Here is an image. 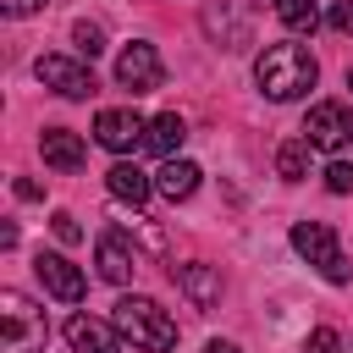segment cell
<instances>
[{
    "label": "cell",
    "instance_id": "obj_8",
    "mask_svg": "<svg viewBox=\"0 0 353 353\" xmlns=\"http://www.w3.org/2000/svg\"><path fill=\"white\" fill-rule=\"evenodd\" d=\"M143 132H149V121H143L138 110H99V116H94V138H99L110 154L138 149V143H143Z\"/></svg>",
    "mask_w": 353,
    "mask_h": 353
},
{
    "label": "cell",
    "instance_id": "obj_21",
    "mask_svg": "<svg viewBox=\"0 0 353 353\" xmlns=\"http://www.w3.org/2000/svg\"><path fill=\"white\" fill-rule=\"evenodd\" d=\"M72 44H77V55L94 61V55L105 50V28H99V22H72Z\"/></svg>",
    "mask_w": 353,
    "mask_h": 353
},
{
    "label": "cell",
    "instance_id": "obj_29",
    "mask_svg": "<svg viewBox=\"0 0 353 353\" xmlns=\"http://www.w3.org/2000/svg\"><path fill=\"white\" fill-rule=\"evenodd\" d=\"M347 88H353V66H347Z\"/></svg>",
    "mask_w": 353,
    "mask_h": 353
},
{
    "label": "cell",
    "instance_id": "obj_13",
    "mask_svg": "<svg viewBox=\"0 0 353 353\" xmlns=\"http://www.w3.org/2000/svg\"><path fill=\"white\" fill-rule=\"evenodd\" d=\"M39 154H44V165H55V171H77V165L88 160V149H83V138H77L72 127H44V132H39Z\"/></svg>",
    "mask_w": 353,
    "mask_h": 353
},
{
    "label": "cell",
    "instance_id": "obj_1",
    "mask_svg": "<svg viewBox=\"0 0 353 353\" xmlns=\"http://www.w3.org/2000/svg\"><path fill=\"white\" fill-rule=\"evenodd\" d=\"M254 83H259L265 99L287 105V99H303L320 83V66H314V55L303 44H265L254 55Z\"/></svg>",
    "mask_w": 353,
    "mask_h": 353
},
{
    "label": "cell",
    "instance_id": "obj_7",
    "mask_svg": "<svg viewBox=\"0 0 353 353\" xmlns=\"http://www.w3.org/2000/svg\"><path fill=\"white\" fill-rule=\"evenodd\" d=\"M116 83H121L127 94H149V88H160V55H154V44L132 39V44L116 55Z\"/></svg>",
    "mask_w": 353,
    "mask_h": 353
},
{
    "label": "cell",
    "instance_id": "obj_11",
    "mask_svg": "<svg viewBox=\"0 0 353 353\" xmlns=\"http://www.w3.org/2000/svg\"><path fill=\"white\" fill-rule=\"evenodd\" d=\"M33 270H39L44 292H55L61 303H77V298H83V287H88V281H83V270H77L66 254H39V259H33Z\"/></svg>",
    "mask_w": 353,
    "mask_h": 353
},
{
    "label": "cell",
    "instance_id": "obj_3",
    "mask_svg": "<svg viewBox=\"0 0 353 353\" xmlns=\"http://www.w3.org/2000/svg\"><path fill=\"white\" fill-rule=\"evenodd\" d=\"M44 336H50L44 309H39L28 292L6 287V292H0V353H39Z\"/></svg>",
    "mask_w": 353,
    "mask_h": 353
},
{
    "label": "cell",
    "instance_id": "obj_28",
    "mask_svg": "<svg viewBox=\"0 0 353 353\" xmlns=\"http://www.w3.org/2000/svg\"><path fill=\"white\" fill-rule=\"evenodd\" d=\"M204 353H237V347H232V342H210Z\"/></svg>",
    "mask_w": 353,
    "mask_h": 353
},
{
    "label": "cell",
    "instance_id": "obj_19",
    "mask_svg": "<svg viewBox=\"0 0 353 353\" xmlns=\"http://www.w3.org/2000/svg\"><path fill=\"white\" fill-rule=\"evenodd\" d=\"M270 6H276V17H281L287 28H298V33H314V28H320L314 0H270Z\"/></svg>",
    "mask_w": 353,
    "mask_h": 353
},
{
    "label": "cell",
    "instance_id": "obj_2",
    "mask_svg": "<svg viewBox=\"0 0 353 353\" xmlns=\"http://www.w3.org/2000/svg\"><path fill=\"white\" fill-rule=\"evenodd\" d=\"M110 320H116V331H121L132 347H143V353H165V347H176V320H171L154 298L127 292V298L110 309Z\"/></svg>",
    "mask_w": 353,
    "mask_h": 353
},
{
    "label": "cell",
    "instance_id": "obj_22",
    "mask_svg": "<svg viewBox=\"0 0 353 353\" xmlns=\"http://www.w3.org/2000/svg\"><path fill=\"white\" fill-rule=\"evenodd\" d=\"M303 353H342V336H336L331 325H320V331L303 336Z\"/></svg>",
    "mask_w": 353,
    "mask_h": 353
},
{
    "label": "cell",
    "instance_id": "obj_10",
    "mask_svg": "<svg viewBox=\"0 0 353 353\" xmlns=\"http://www.w3.org/2000/svg\"><path fill=\"white\" fill-rule=\"evenodd\" d=\"M66 342H72V353H121V331H116V320H94V314H72L66 320Z\"/></svg>",
    "mask_w": 353,
    "mask_h": 353
},
{
    "label": "cell",
    "instance_id": "obj_20",
    "mask_svg": "<svg viewBox=\"0 0 353 353\" xmlns=\"http://www.w3.org/2000/svg\"><path fill=\"white\" fill-rule=\"evenodd\" d=\"M121 232H127V237H138L149 254H165V232L154 226V215H127V221H121Z\"/></svg>",
    "mask_w": 353,
    "mask_h": 353
},
{
    "label": "cell",
    "instance_id": "obj_27",
    "mask_svg": "<svg viewBox=\"0 0 353 353\" xmlns=\"http://www.w3.org/2000/svg\"><path fill=\"white\" fill-rule=\"evenodd\" d=\"M11 188H17V199H39V182H28V176H17Z\"/></svg>",
    "mask_w": 353,
    "mask_h": 353
},
{
    "label": "cell",
    "instance_id": "obj_4",
    "mask_svg": "<svg viewBox=\"0 0 353 353\" xmlns=\"http://www.w3.org/2000/svg\"><path fill=\"white\" fill-rule=\"evenodd\" d=\"M292 248H298V259H309L331 287H342V281H347L342 243H336V232H331L325 221H298V226H292Z\"/></svg>",
    "mask_w": 353,
    "mask_h": 353
},
{
    "label": "cell",
    "instance_id": "obj_26",
    "mask_svg": "<svg viewBox=\"0 0 353 353\" xmlns=\"http://www.w3.org/2000/svg\"><path fill=\"white\" fill-rule=\"evenodd\" d=\"M50 0H0V11L6 17H33V11H44Z\"/></svg>",
    "mask_w": 353,
    "mask_h": 353
},
{
    "label": "cell",
    "instance_id": "obj_16",
    "mask_svg": "<svg viewBox=\"0 0 353 353\" xmlns=\"http://www.w3.org/2000/svg\"><path fill=\"white\" fill-rule=\"evenodd\" d=\"M204 28H210V39H221V50H243L248 44V17L232 11V6H210Z\"/></svg>",
    "mask_w": 353,
    "mask_h": 353
},
{
    "label": "cell",
    "instance_id": "obj_12",
    "mask_svg": "<svg viewBox=\"0 0 353 353\" xmlns=\"http://www.w3.org/2000/svg\"><path fill=\"white\" fill-rule=\"evenodd\" d=\"M171 281L182 287V298L193 309H215L221 303V270L215 265H171Z\"/></svg>",
    "mask_w": 353,
    "mask_h": 353
},
{
    "label": "cell",
    "instance_id": "obj_5",
    "mask_svg": "<svg viewBox=\"0 0 353 353\" xmlns=\"http://www.w3.org/2000/svg\"><path fill=\"white\" fill-rule=\"evenodd\" d=\"M303 138L314 143V149H347L353 143V110L342 105V99H320V105H309V116H303Z\"/></svg>",
    "mask_w": 353,
    "mask_h": 353
},
{
    "label": "cell",
    "instance_id": "obj_17",
    "mask_svg": "<svg viewBox=\"0 0 353 353\" xmlns=\"http://www.w3.org/2000/svg\"><path fill=\"white\" fill-rule=\"evenodd\" d=\"M182 138H188V127H182V116H176V110L154 116V121H149V132H143V143H149L154 154H165V160L182 149Z\"/></svg>",
    "mask_w": 353,
    "mask_h": 353
},
{
    "label": "cell",
    "instance_id": "obj_24",
    "mask_svg": "<svg viewBox=\"0 0 353 353\" xmlns=\"http://www.w3.org/2000/svg\"><path fill=\"white\" fill-rule=\"evenodd\" d=\"M325 188H331V193H353V165H347V160H331V165H325Z\"/></svg>",
    "mask_w": 353,
    "mask_h": 353
},
{
    "label": "cell",
    "instance_id": "obj_6",
    "mask_svg": "<svg viewBox=\"0 0 353 353\" xmlns=\"http://www.w3.org/2000/svg\"><path fill=\"white\" fill-rule=\"evenodd\" d=\"M33 77L44 88H55L61 99H88L94 94V72L83 61H72V55H39L33 61Z\"/></svg>",
    "mask_w": 353,
    "mask_h": 353
},
{
    "label": "cell",
    "instance_id": "obj_18",
    "mask_svg": "<svg viewBox=\"0 0 353 353\" xmlns=\"http://www.w3.org/2000/svg\"><path fill=\"white\" fill-rule=\"evenodd\" d=\"M309 138H287L281 149H276V171H281V182H303L309 176Z\"/></svg>",
    "mask_w": 353,
    "mask_h": 353
},
{
    "label": "cell",
    "instance_id": "obj_25",
    "mask_svg": "<svg viewBox=\"0 0 353 353\" xmlns=\"http://www.w3.org/2000/svg\"><path fill=\"white\" fill-rule=\"evenodd\" d=\"M331 28L336 33H353V0H336L331 6Z\"/></svg>",
    "mask_w": 353,
    "mask_h": 353
},
{
    "label": "cell",
    "instance_id": "obj_9",
    "mask_svg": "<svg viewBox=\"0 0 353 353\" xmlns=\"http://www.w3.org/2000/svg\"><path fill=\"white\" fill-rule=\"evenodd\" d=\"M94 259H99V276H105V281H116V287H127V281H132V270H138V248H127V232H121V226L99 232Z\"/></svg>",
    "mask_w": 353,
    "mask_h": 353
},
{
    "label": "cell",
    "instance_id": "obj_23",
    "mask_svg": "<svg viewBox=\"0 0 353 353\" xmlns=\"http://www.w3.org/2000/svg\"><path fill=\"white\" fill-rule=\"evenodd\" d=\"M50 232H55L61 243H83V226H77V215H66V210L50 215Z\"/></svg>",
    "mask_w": 353,
    "mask_h": 353
},
{
    "label": "cell",
    "instance_id": "obj_14",
    "mask_svg": "<svg viewBox=\"0 0 353 353\" xmlns=\"http://www.w3.org/2000/svg\"><path fill=\"white\" fill-rule=\"evenodd\" d=\"M105 188H110V199H121V204H132V210H138V204L154 193V176H143L132 160H116V165L105 171Z\"/></svg>",
    "mask_w": 353,
    "mask_h": 353
},
{
    "label": "cell",
    "instance_id": "obj_15",
    "mask_svg": "<svg viewBox=\"0 0 353 353\" xmlns=\"http://www.w3.org/2000/svg\"><path fill=\"white\" fill-rule=\"evenodd\" d=\"M199 176H204V171H199L193 160H176V154H171V160L160 165L154 188H160V193H165L171 204H182V199H193V193H199Z\"/></svg>",
    "mask_w": 353,
    "mask_h": 353
}]
</instances>
